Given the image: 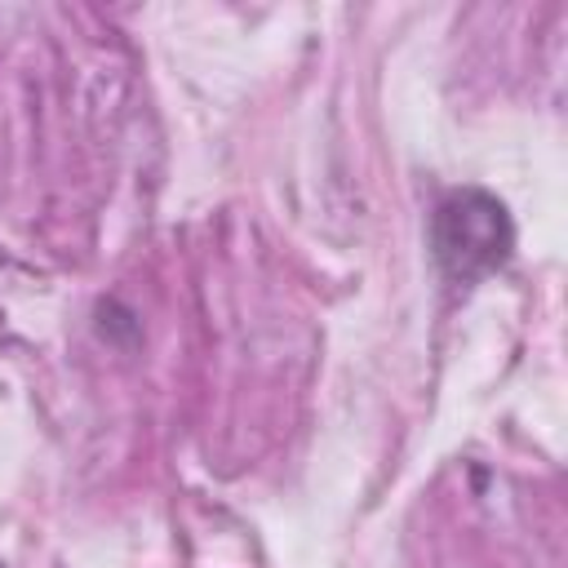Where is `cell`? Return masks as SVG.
I'll list each match as a JSON object with an SVG mask.
<instances>
[{
  "label": "cell",
  "mask_w": 568,
  "mask_h": 568,
  "mask_svg": "<svg viewBox=\"0 0 568 568\" xmlns=\"http://www.w3.org/2000/svg\"><path fill=\"white\" fill-rule=\"evenodd\" d=\"M0 568H4V564H0Z\"/></svg>",
  "instance_id": "cell-2"
},
{
  "label": "cell",
  "mask_w": 568,
  "mask_h": 568,
  "mask_svg": "<svg viewBox=\"0 0 568 568\" xmlns=\"http://www.w3.org/2000/svg\"><path fill=\"white\" fill-rule=\"evenodd\" d=\"M515 248V222L506 204L484 186L448 191L430 213V253L444 280L475 284L506 266Z\"/></svg>",
  "instance_id": "cell-1"
}]
</instances>
